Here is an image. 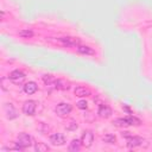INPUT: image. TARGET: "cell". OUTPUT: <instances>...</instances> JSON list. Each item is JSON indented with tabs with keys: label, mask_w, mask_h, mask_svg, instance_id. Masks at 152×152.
<instances>
[{
	"label": "cell",
	"mask_w": 152,
	"mask_h": 152,
	"mask_svg": "<svg viewBox=\"0 0 152 152\" xmlns=\"http://www.w3.org/2000/svg\"><path fill=\"white\" fill-rule=\"evenodd\" d=\"M113 124L116 125V126H139V125H141V120L138 119L137 116L128 115V116H125V118L116 119Z\"/></svg>",
	"instance_id": "cell-1"
},
{
	"label": "cell",
	"mask_w": 152,
	"mask_h": 152,
	"mask_svg": "<svg viewBox=\"0 0 152 152\" xmlns=\"http://www.w3.org/2000/svg\"><path fill=\"white\" fill-rule=\"evenodd\" d=\"M16 144L25 150L26 147H30V146L32 145V138H31V136H29L27 133H24V132H23V133H20V134L17 137Z\"/></svg>",
	"instance_id": "cell-2"
},
{
	"label": "cell",
	"mask_w": 152,
	"mask_h": 152,
	"mask_svg": "<svg viewBox=\"0 0 152 152\" xmlns=\"http://www.w3.org/2000/svg\"><path fill=\"white\" fill-rule=\"evenodd\" d=\"M71 111H73V106H71L70 103H68V102H61V103H58V105L56 106V108H55V112H56L57 115H59V116H66V115H68Z\"/></svg>",
	"instance_id": "cell-3"
},
{
	"label": "cell",
	"mask_w": 152,
	"mask_h": 152,
	"mask_svg": "<svg viewBox=\"0 0 152 152\" xmlns=\"http://www.w3.org/2000/svg\"><path fill=\"white\" fill-rule=\"evenodd\" d=\"M37 108V102L34 100H27L23 105V112L26 115H34Z\"/></svg>",
	"instance_id": "cell-4"
},
{
	"label": "cell",
	"mask_w": 152,
	"mask_h": 152,
	"mask_svg": "<svg viewBox=\"0 0 152 152\" xmlns=\"http://www.w3.org/2000/svg\"><path fill=\"white\" fill-rule=\"evenodd\" d=\"M94 141V134L92 131H84L81 137V143L84 147H90Z\"/></svg>",
	"instance_id": "cell-5"
},
{
	"label": "cell",
	"mask_w": 152,
	"mask_h": 152,
	"mask_svg": "<svg viewBox=\"0 0 152 152\" xmlns=\"http://www.w3.org/2000/svg\"><path fill=\"white\" fill-rule=\"evenodd\" d=\"M50 143L56 146H62L66 144V137L62 133H54L50 136Z\"/></svg>",
	"instance_id": "cell-6"
},
{
	"label": "cell",
	"mask_w": 152,
	"mask_h": 152,
	"mask_svg": "<svg viewBox=\"0 0 152 152\" xmlns=\"http://www.w3.org/2000/svg\"><path fill=\"white\" fill-rule=\"evenodd\" d=\"M10 80L16 83V84H19L21 83L24 80H25V74L20 70H13L11 74H10Z\"/></svg>",
	"instance_id": "cell-7"
},
{
	"label": "cell",
	"mask_w": 152,
	"mask_h": 152,
	"mask_svg": "<svg viewBox=\"0 0 152 152\" xmlns=\"http://www.w3.org/2000/svg\"><path fill=\"white\" fill-rule=\"evenodd\" d=\"M144 143V139L140 138V137H133V136H128L127 137V146L130 148H134V147H138L140 145H143Z\"/></svg>",
	"instance_id": "cell-8"
},
{
	"label": "cell",
	"mask_w": 152,
	"mask_h": 152,
	"mask_svg": "<svg viewBox=\"0 0 152 152\" xmlns=\"http://www.w3.org/2000/svg\"><path fill=\"white\" fill-rule=\"evenodd\" d=\"M58 41L66 46H78V44H80V39L75 38V37H62Z\"/></svg>",
	"instance_id": "cell-9"
},
{
	"label": "cell",
	"mask_w": 152,
	"mask_h": 152,
	"mask_svg": "<svg viewBox=\"0 0 152 152\" xmlns=\"http://www.w3.org/2000/svg\"><path fill=\"white\" fill-rule=\"evenodd\" d=\"M5 113H6V116L12 120V119H16L19 114H18V111L14 108V106L12 103H6L5 105Z\"/></svg>",
	"instance_id": "cell-10"
},
{
	"label": "cell",
	"mask_w": 152,
	"mask_h": 152,
	"mask_svg": "<svg viewBox=\"0 0 152 152\" xmlns=\"http://www.w3.org/2000/svg\"><path fill=\"white\" fill-rule=\"evenodd\" d=\"M37 89H38V86H37V83L34 82V81H30V82L25 83V86H24V92H25L27 95L35 94V93L37 92Z\"/></svg>",
	"instance_id": "cell-11"
},
{
	"label": "cell",
	"mask_w": 152,
	"mask_h": 152,
	"mask_svg": "<svg viewBox=\"0 0 152 152\" xmlns=\"http://www.w3.org/2000/svg\"><path fill=\"white\" fill-rule=\"evenodd\" d=\"M74 93H75V95L78 96V98H87V96H89V95H92V92H90V89H88V88H86V87H82V86L76 87L75 90H74Z\"/></svg>",
	"instance_id": "cell-12"
},
{
	"label": "cell",
	"mask_w": 152,
	"mask_h": 152,
	"mask_svg": "<svg viewBox=\"0 0 152 152\" xmlns=\"http://www.w3.org/2000/svg\"><path fill=\"white\" fill-rule=\"evenodd\" d=\"M98 114H99V116L107 119V118H109V116L112 115V109H111V107H108V106H106V105H101V106L99 107Z\"/></svg>",
	"instance_id": "cell-13"
},
{
	"label": "cell",
	"mask_w": 152,
	"mask_h": 152,
	"mask_svg": "<svg viewBox=\"0 0 152 152\" xmlns=\"http://www.w3.org/2000/svg\"><path fill=\"white\" fill-rule=\"evenodd\" d=\"M81 145H82L81 140H78V139H74V140H71V143H70V145H69L68 150H69L70 152H77V151H80Z\"/></svg>",
	"instance_id": "cell-14"
},
{
	"label": "cell",
	"mask_w": 152,
	"mask_h": 152,
	"mask_svg": "<svg viewBox=\"0 0 152 152\" xmlns=\"http://www.w3.org/2000/svg\"><path fill=\"white\" fill-rule=\"evenodd\" d=\"M77 51L82 55H94L95 51L90 48V46H87V45H78L77 46Z\"/></svg>",
	"instance_id": "cell-15"
},
{
	"label": "cell",
	"mask_w": 152,
	"mask_h": 152,
	"mask_svg": "<svg viewBox=\"0 0 152 152\" xmlns=\"http://www.w3.org/2000/svg\"><path fill=\"white\" fill-rule=\"evenodd\" d=\"M18 35L21 37V38H32L34 37V31L30 29H23L20 31H18Z\"/></svg>",
	"instance_id": "cell-16"
},
{
	"label": "cell",
	"mask_w": 152,
	"mask_h": 152,
	"mask_svg": "<svg viewBox=\"0 0 152 152\" xmlns=\"http://www.w3.org/2000/svg\"><path fill=\"white\" fill-rule=\"evenodd\" d=\"M54 86H55L56 89H62V90L69 89V84L66 81H63V80H56V82H55Z\"/></svg>",
	"instance_id": "cell-17"
},
{
	"label": "cell",
	"mask_w": 152,
	"mask_h": 152,
	"mask_svg": "<svg viewBox=\"0 0 152 152\" xmlns=\"http://www.w3.org/2000/svg\"><path fill=\"white\" fill-rule=\"evenodd\" d=\"M43 81H44V83H45L46 86H54L55 82H56V78H55L52 75L46 74V75L43 76Z\"/></svg>",
	"instance_id": "cell-18"
},
{
	"label": "cell",
	"mask_w": 152,
	"mask_h": 152,
	"mask_svg": "<svg viewBox=\"0 0 152 152\" xmlns=\"http://www.w3.org/2000/svg\"><path fill=\"white\" fill-rule=\"evenodd\" d=\"M35 150L37 152H46V151H49V146L44 143H36L35 144Z\"/></svg>",
	"instance_id": "cell-19"
},
{
	"label": "cell",
	"mask_w": 152,
	"mask_h": 152,
	"mask_svg": "<svg viewBox=\"0 0 152 152\" xmlns=\"http://www.w3.org/2000/svg\"><path fill=\"white\" fill-rule=\"evenodd\" d=\"M102 140H103L105 143H107V144H114V143L116 141V137H115L114 134L108 133V134H106V136L102 137Z\"/></svg>",
	"instance_id": "cell-20"
},
{
	"label": "cell",
	"mask_w": 152,
	"mask_h": 152,
	"mask_svg": "<svg viewBox=\"0 0 152 152\" xmlns=\"http://www.w3.org/2000/svg\"><path fill=\"white\" fill-rule=\"evenodd\" d=\"M76 106H77L80 109H87L88 103H87V101H86V100H80V101L76 103Z\"/></svg>",
	"instance_id": "cell-21"
},
{
	"label": "cell",
	"mask_w": 152,
	"mask_h": 152,
	"mask_svg": "<svg viewBox=\"0 0 152 152\" xmlns=\"http://www.w3.org/2000/svg\"><path fill=\"white\" fill-rule=\"evenodd\" d=\"M76 128H77V123H75V121H71L70 125L67 126V130H68V131H74V130H76Z\"/></svg>",
	"instance_id": "cell-22"
}]
</instances>
